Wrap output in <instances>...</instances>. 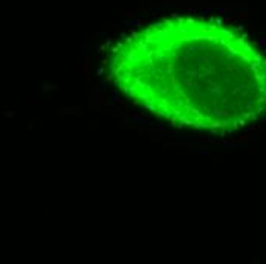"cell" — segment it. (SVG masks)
Wrapping results in <instances>:
<instances>
[{"instance_id": "cell-1", "label": "cell", "mask_w": 266, "mask_h": 264, "mask_svg": "<svg viewBox=\"0 0 266 264\" xmlns=\"http://www.w3.org/2000/svg\"><path fill=\"white\" fill-rule=\"evenodd\" d=\"M107 76L179 128L231 134L266 118V54L213 17L170 15L125 34L107 57Z\"/></svg>"}]
</instances>
